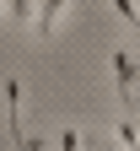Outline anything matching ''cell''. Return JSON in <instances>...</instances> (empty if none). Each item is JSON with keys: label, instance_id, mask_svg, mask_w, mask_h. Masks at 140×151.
Wrapping results in <instances>:
<instances>
[{"label": "cell", "instance_id": "obj_5", "mask_svg": "<svg viewBox=\"0 0 140 151\" xmlns=\"http://www.w3.org/2000/svg\"><path fill=\"white\" fill-rule=\"evenodd\" d=\"M54 146H70V151H75V146H86V135H81V129H75V124H65V129H59V135H54Z\"/></svg>", "mask_w": 140, "mask_h": 151}, {"label": "cell", "instance_id": "obj_7", "mask_svg": "<svg viewBox=\"0 0 140 151\" xmlns=\"http://www.w3.org/2000/svg\"><path fill=\"white\" fill-rule=\"evenodd\" d=\"M11 16H16V22H32V6H27V0H11Z\"/></svg>", "mask_w": 140, "mask_h": 151}, {"label": "cell", "instance_id": "obj_2", "mask_svg": "<svg viewBox=\"0 0 140 151\" xmlns=\"http://www.w3.org/2000/svg\"><path fill=\"white\" fill-rule=\"evenodd\" d=\"M65 11H70V0H38L32 6V32L38 38H54V27L65 22Z\"/></svg>", "mask_w": 140, "mask_h": 151}, {"label": "cell", "instance_id": "obj_6", "mask_svg": "<svg viewBox=\"0 0 140 151\" xmlns=\"http://www.w3.org/2000/svg\"><path fill=\"white\" fill-rule=\"evenodd\" d=\"M113 11H118V16H124V22L140 32V6H135V0H113Z\"/></svg>", "mask_w": 140, "mask_h": 151}, {"label": "cell", "instance_id": "obj_1", "mask_svg": "<svg viewBox=\"0 0 140 151\" xmlns=\"http://www.w3.org/2000/svg\"><path fill=\"white\" fill-rule=\"evenodd\" d=\"M113 81H118V103H124V113H140V97H135V81H140V65L129 49H113Z\"/></svg>", "mask_w": 140, "mask_h": 151}, {"label": "cell", "instance_id": "obj_8", "mask_svg": "<svg viewBox=\"0 0 140 151\" xmlns=\"http://www.w3.org/2000/svg\"><path fill=\"white\" fill-rule=\"evenodd\" d=\"M6 6H11V0H0V11H6Z\"/></svg>", "mask_w": 140, "mask_h": 151}, {"label": "cell", "instance_id": "obj_3", "mask_svg": "<svg viewBox=\"0 0 140 151\" xmlns=\"http://www.w3.org/2000/svg\"><path fill=\"white\" fill-rule=\"evenodd\" d=\"M6 113H11V140L16 146H27V129H22V81H6Z\"/></svg>", "mask_w": 140, "mask_h": 151}, {"label": "cell", "instance_id": "obj_4", "mask_svg": "<svg viewBox=\"0 0 140 151\" xmlns=\"http://www.w3.org/2000/svg\"><path fill=\"white\" fill-rule=\"evenodd\" d=\"M113 135H118V146H140V124H135V113H124V119L113 124Z\"/></svg>", "mask_w": 140, "mask_h": 151}]
</instances>
